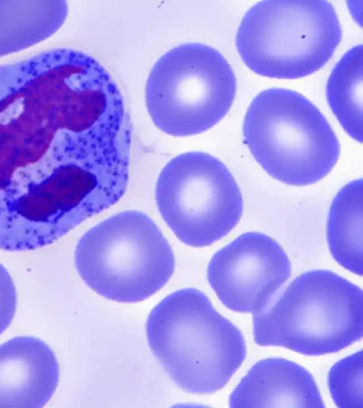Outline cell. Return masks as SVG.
Masks as SVG:
<instances>
[{"label": "cell", "mask_w": 363, "mask_h": 408, "mask_svg": "<svg viewBox=\"0 0 363 408\" xmlns=\"http://www.w3.org/2000/svg\"><path fill=\"white\" fill-rule=\"evenodd\" d=\"M74 264L94 292L133 303L159 291L172 276L175 261L155 222L142 212L125 210L84 234L76 246Z\"/></svg>", "instance_id": "6"}, {"label": "cell", "mask_w": 363, "mask_h": 408, "mask_svg": "<svg viewBox=\"0 0 363 408\" xmlns=\"http://www.w3.org/2000/svg\"><path fill=\"white\" fill-rule=\"evenodd\" d=\"M363 354L357 351L335 363L328 375V386L335 404L363 408Z\"/></svg>", "instance_id": "15"}, {"label": "cell", "mask_w": 363, "mask_h": 408, "mask_svg": "<svg viewBox=\"0 0 363 408\" xmlns=\"http://www.w3.org/2000/svg\"><path fill=\"white\" fill-rule=\"evenodd\" d=\"M236 78L224 56L199 42L177 46L154 64L146 83V106L154 124L174 137L202 133L228 113Z\"/></svg>", "instance_id": "7"}, {"label": "cell", "mask_w": 363, "mask_h": 408, "mask_svg": "<svg viewBox=\"0 0 363 408\" xmlns=\"http://www.w3.org/2000/svg\"><path fill=\"white\" fill-rule=\"evenodd\" d=\"M242 134L253 157L272 178L291 186L315 183L336 164L339 140L320 110L300 93L259 92L245 113Z\"/></svg>", "instance_id": "4"}, {"label": "cell", "mask_w": 363, "mask_h": 408, "mask_svg": "<svg viewBox=\"0 0 363 408\" xmlns=\"http://www.w3.org/2000/svg\"><path fill=\"white\" fill-rule=\"evenodd\" d=\"M146 336L172 380L192 394L222 389L246 356L240 329L196 288L178 290L162 300L147 317Z\"/></svg>", "instance_id": "2"}, {"label": "cell", "mask_w": 363, "mask_h": 408, "mask_svg": "<svg viewBox=\"0 0 363 408\" xmlns=\"http://www.w3.org/2000/svg\"><path fill=\"white\" fill-rule=\"evenodd\" d=\"M228 402L230 407H325L313 375L301 365L277 357L253 365Z\"/></svg>", "instance_id": "11"}, {"label": "cell", "mask_w": 363, "mask_h": 408, "mask_svg": "<svg viewBox=\"0 0 363 408\" xmlns=\"http://www.w3.org/2000/svg\"><path fill=\"white\" fill-rule=\"evenodd\" d=\"M291 271L290 260L276 240L264 233L248 232L214 254L207 278L227 308L256 314L270 305Z\"/></svg>", "instance_id": "9"}, {"label": "cell", "mask_w": 363, "mask_h": 408, "mask_svg": "<svg viewBox=\"0 0 363 408\" xmlns=\"http://www.w3.org/2000/svg\"><path fill=\"white\" fill-rule=\"evenodd\" d=\"M363 181H350L330 205L327 240L333 259L342 267L362 276Z\"/></svg>", "instance_id": "13"}, {"label": "cell", "mask_w": 363, "mask_h": 408, "mask_svg": "<svg viewBox=\"0 0 363 408\" xmlns=\"http://www.w3.org/2000/svg\"><path fill=\"white\" fill-rule=\"evenodd\" d=\"M17 306V294L13 279L0 264V334L11 324Z\"/></svg>", "instance_id": "16"}, {"label": "cell", "mask_w": 363, "mask_h": 408, "mask_svg": "<svg viewBox=\"0 0 363 408\" xmlns=\"http://www.w3.org/2000/svg\"><path fill=\"white\" fill-rule=\"evenodd\" d=\"M111 115L0 127V249L45 246L89 216L106 174Z\"/></svg>", "instance_id": "1"}, {"label": "cell", "mask_w": 363, "mask_h": 408, "mask_svg": "<svg viewBox=\"0 0 363 408\" xmlns=\"http://www.w3.org/2000/svg\"><path fill=\"white\" fill-rule=\"evenodd\" d=\"M67 13L65 1H0V57L49 38L63 24Z\"/></svg>", "instance_id": "12"}, {"label": "cell", "mask_w": 363, "mask_h": 408, "mask_svg": "<svg viewBox=\"0 0 363 408\" xmlns=\"http://www.w3.org/2000/svg\"><path fill=\"white\" fill-rule=\"evenodd\" d=\"M255 342L306 356L337 352L363 334L362 289L328 270L296 277L279 298L253 314Z\"/></svg>", "instance_id": "3"}, {"label": "cell", "mask_w": 363, "mask_h": 408, "mask_svg": "<svg viewBox=\"0 0 363 408\" xmlns=\"http://www.w3.org/2000/svg\"><path fill=\"white\" fill-rule=\"evenodd\" d=\"M362 45L350 48L337 62L326 85L331 110L344 130L362 142Z\"/></svg>", "instance_id": "14"}, {"label": "cell", "mask_w": 363, "mask_h": 408, "mask_svg": "<svg viewBox=\"0 0 363 408\" xmlns=\"http://www.w3.org/2000/svg\"><path fill=\"white\" fill-rule=\"evenodd\" d=\"M155 199L169 229L193 247L209 246L225 237L243 211L233 174L218 159L200 152L181 154L164 166Z\"/></svg>", "instance_id": "8"}, {"label": "cell", "mask_w": 363, "mask_h": 408, "mask_svg": "<svg viewBox=\"0 0 363 408\" xmlns=\"http://www.w3.org/2000/svg\"><path fill=\"white\" fill-rule=\"evenodd\" d=\"M342 38L335 8L325 0H264L243 16L235 46L255 74L296 79L320 69Z\"/></svg>", "instance_id": "5"}, {"label": "cell", "mask_w": 363, "mask_h": 408, "mask_svg": "<svg viewBox=\"0 0 363 408\" xmlns=\"http://www.w3.org/2000/svg\"><path fill=\"white\" fill-rule=\"evenodd\" d=\"M59 365L40 339L21 336L0 345V408H40L52 397Z\"/></svg>", "instance_id": "10"}]
</instances>
